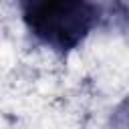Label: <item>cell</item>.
Masks as SVG:
<instances>
[{
	"label": "cell",
	"instance_id": "obj_1",
	"mask_svg": "<svg viewBox=\"0 0 129 129\" xmlns=\"http://www.w3.org/2000/svg\"><path fill=\"white\" fill-rule=\"evenodd\" d=\"M30 34L58 52L77 48L99 18L93 0H18Z\"/></svg>",
	"mask_w": 129,
	"mask_h": 129
},
{
	"label": "cell",
	"instance_id": "obj_2",
	"mask_svg": "<svg viewBox=\"0 0 129 129\" xmlns=\"http://www.w3.org/2000/svg\"><path fill=\"white\" fill-rule=\"evenodd\" d=\"M117 115H125V117H127V119H125V121H121L119 125H129V97H127V99L123 101V105L119 107Z\"/></svg>",
	"mask_w": 129,
	"mask_h": 129
}]
</instances>
